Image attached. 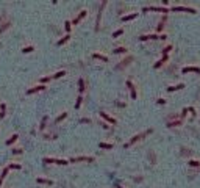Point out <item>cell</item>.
<instances>
[{
  "label": "cell",
  "mask_w": 200,
  "mask_h": 188,
  "mask_svg": "<svg viewBox=\"0 0 200 188\" xmlns=\"http://www.w3.org/2000/svg\"><path fill=\"white\" fill-rule=\"evenodd\" d=\"M150 130H147V132H144V133H139V135H134V136L130 140V141H128V143H125V148H128V146H131V144H134V143H136V141H139L141 138H144L145 136V135L147 133H149Z\"/></svg>",
  "instance_id": "cell-1"
},
{
  "label": "cell",
  "mask_w": 200,
  "mask_h": 188,
  "mask_svg": "<svg viewBox=\"0 0 200 188\" xmlns=\"http://www.w3.org/2000/svg\"><path fill=\"white\" fill-rule=\"evenodd\" d=\"M44 163H56V164H67V160H61V158H49L45 157L44 158Z\"/></svg>",
  "instance_id": "cell-2"
},
{
  "label": "cell",
  "mask_w": 200,
  "mask_h": 188,
  "mask_svg": "<svg viewBox=\"0 0 200 188\" xmlns=\"http://www.w3.org/2000/svg\"><path fill=\"white\" fill-rule=\"evenodd\" d=\"M183 74H188V72H196V74H200V68H196V66H186L181 69Z\"/></svg>",
  "instance_id": "cell-3"
},
{
  "label": "cell",
  "mask_w": 200,
  "mask_h": 188,
  "mask_svg": "<svg viewBox=\"0 0 200 188\" xmlns=\"http://www.w3.org/2000/svg\"><path fill=\"white\" fill-rule=\"evenodd\" d=\"M144 11H158V13H169L167 8H163V6H149V8H144Z\"/></svg>",
  "instance_id": "cell-4"
},
{
  "label": "cell",
  "mask_w": 200,
  "mask_h": 188,
  "mask_svg": "<svg viewBox=\"0 0 200 188\" xmlns=\"http://www.w3.org/2000/svg\"><path fill=\"white\" fill-rule=\"evenodd\" d=\"M92 160H94L92 157H74V158H70L72 163H77V162H92Z\"/></svg>",
  "instance_id": "cell-5"
},
{
  "label": "cell",
  "mask_w": 200,
  "mask_h": 188,
  "mask_svg": "<svg viewBox=\"0 0 200 188\" xmlns=\"http://www.w3.org/2000/svg\"><path fill=\"white\" fill-rule=\"evenodd\" d=\"M172 11H188V13H196L194 8H188V6H172Z\"/></svg>",
  "instance_id": "cell-6"
},
{
  "label": "cell",
  "mask_w": 200,
  "mask_h": 188,
  "mask_svg": "<svg viewBox=\"0 0 200 188\" xmlns=\"http://www.w3.org/2000/svg\"><path fill=\"white\" fill-rule=\"evenodd\" d=\"M100 118H103V119H105V121H108L109 124H116V119H114V118L108 116L106 113H105V111H100Z\"/></svg>",
  "instance_id": "cell-7"
},
{
  "label": "cell",
  "mask_w": 200,
  "mask_h": 188,
  "mask_svg": "<svg viewBox=\"0 0 200 188\" xmlns=\"http://www.w3.org/2000/svg\"><path fill=\"white\" fill-rule=\"evenodd\" d=\"M42 90H45V86H44V85H38V86H33V88H30V90L27 91V94H33V92L42 91Z\"/></svg>",
  "instance_id": "cell-8"
},
{
  "label": "cell",
  "mask_w": 200,
  "mask_h": 188,
  "mask_svg": "<svg viewBox=\"0 0 200 188\" xmlns=\"http://www.w3.org/2000/svg\"><path fill=\"white\" fill-rule=\"evenodd\" d=\"M127 86L130 88V92H131V99H136L138 97V94H136V90H134V86H133V83L130 80H127Z\"/></svg>",
  "instance_id": "cell-9"
},
{
  "label": "cell",
  "mask_w": 200,
  "mask_h": 188,
  "mask_svg": "<svg viewBox=\"0 0 200 188\" xmlns=\"http://www.w3.org/2000/svg\"><path fill=\"white\" fill-rule=\"evenodd\" d=\"M158 38H160L158 34H142L139 39L141 41H147V39H158Z\"/></svg>",
  "instance_id": "cell-10"
},
{
  "label": "cell",
  "mask_w": 200,
  "mask_h": 188,
  "mask_svg": "<svg viewBox=\"0 0 200 188\" xmlns=\"http://www.w3.org/2000/svg\"><path fill=\"white\" fill-rule=\"evenodd\" d=\"M85 16H86V11H81V13H80V14H78L77 17H75V19H74L72 22H70V24H74V25H75V24H78V22H80L81 19H83Z\"/></svg>",
  "instance_id": "cell-11"
},
{
  "label": "cell",
  "mask_w": 200,
  "mask_h": 188,
  "mask_svg": "<svg viewBox=\"0 0 200 188\" xmlns=\"http://www.w3.org/2000/svg\"><path fill=\"white\" fill-rule=\"evenodd\" d=\"M36 182H38V184H44V185H53V182H52V180H49V179H42V177H38Z\"/></svg>",
  "instance_id": "cell-12"
},
{
  "label": "cell",
  "mask_w": 200,
  "mask_h": 188,
  "mask_svg": "<svg viewBox=\"0 0 200 188\" xmlns=\"http://www.w3.org/2000/svg\"><path fill=\"white\" fill-rule=\"evenodd\" d=\"M181 88H185L183 83H178V85H172V86H169L167 88V91H177V90H181Z\"/></svg>",
  "instance_id": "cell-13"
},
{
  "label": "cell",
  "mask_w": 200,
  "mask_h": 188,
  "mask_svg": "<svg viewBox=\"0 0 200 188\" xmlns=\"http://www.w3.org/2000/svg\"><path fill=\"white\" fill-rule=\"evenodd\" d=\"M134 17H138V13H133V14H128V16H123V17H122V20H123V22H127V20H133Z\"/></svg>",
  "instance_id": "cell-14"
},
{
  "label": "cell",
  "mask_w": 200,
  "mask_h": 188,
  "mask_svg": "<svg viewBox=\"0 0 200 188\" xmlns=\"http://www.w3.org/2000/svg\"><path fill=\"white\" fill-rule=\"evenodd\" d=\"M78 91H80V92L85 91V80H83V78L78 80Z\"/></svg>",
  "instance_id": "cell-15"
},
{
  "label": "cell",
  "mask_w": 200,
  "mask_h": 188,
  "mask_svg": "<svg viewBox=\"0 0 200 188\" xmlns=\"http://www.w3.org/2000/svg\"><path fill=\"white\" fill-rule=\"evenodd\" d=\"M92 56H94V58H97V60H102V61H108V56H105V55H100V54H94Z\"/></svg>",
  "instance_id": "cell-16"
},
{
  "label": "cell",
  "mask_w": 200,
  "mask_h": 188,
  "mask_svg": "<svg viewBox=\"0 0 200 188\" xmlns=\"http://www.w3.org/2000/svg\"><path fill=\"white\" fill-rule=\"evenodd\" d=\"M166 61H167V55H166V56H163L160 61H156V63H155V68H160L161 64H163V63H166Z\"/></svg>",
  "instance_id": "cell-17"
},
{
  "label": "cell",
  "mask_w": 200,
  "mask_h": 188,
  "mask_svg": "<svg viewBox=\"0 0 200 188\" xmlns=\"http://www.w3.org/2000/svg\"><path fill=\"white\" fill-rule=\"evenodd\" d=\"M17 138H19V135H17V133H14L13 136H11V138H9V140L6 141V144H13L14 141H17Z\"/></svg>",
  "instance_id": "cell-18"
},
{
  "label": "cell",
  "mask_w": 200,
  "mask_h": 188,
  "mask_svg": "<svg viewBox=\"0 0 200 188\" xmlns=\"http://www.w3.org/2000/svg\"><path fill=\"white\" fill-rule=\"evenodd\" d=\"M99 146L102 149H113V144H109V143H100Z\"/></svg>",
  "instance_id": "cell-19"
},
{
  "label": "cell",
  "mask_w": 200,
  "mask_h": 188,
  "mask_svg": "<svg viewBox=\"0 0 200 188\" xmlns=\"http://www.w3.org/2000/svg\"><path fill=\"white\" fill-rule=\"evenodd\" d=\"M63 75H66V72H64V70H60V72H56L55 75H52V78H61Z\"/></svg>",
  "instance_id": "cell-20"
},
{
  "label": "cell",
  "mask_w": 200,
  "mask_h": 188,
  "mask_svg": "<svg viewBox=\"0 0 200 188\" xmlns=\"http://www.w3.org/2000/svg\"><path fill=\"white\" fill-rule=\"evenodd\" d=\"M69 38H70L69 34H66V36H64L63 39H60V41H58V46H63L64 42H67V41H69Z\"/></svg>",
  "instance_id": "cell-21"
},
{
  "label": "cell",
  "mask_w": 200,
  "mask_h": 188,
  "mask_svg": "<svg viewBox=\"0 0 200 188\" xmlns=\"http://www.w3.org/2000/svg\"><path fill=\"white\" fill-rule=\"evenodd\" d=\"M20 168H22V166H20L19 163H11L9 166H8V169H20Z\"/></svg>",
  "instance_id": "cell-22"
},
{
  "label": "cell",
  "mask_w": 200,
  "mask_h": 188,
  "mask_svg": "<svg viewBox=\"0 0 200 188\" xmlns=\"http://www.w3.org/2000/svg\"><path fill=\"white\" fill-rule=\"evenodd\" d=\"M81 100H83V97H81V96H78V99H77V102H75V108H80L81 107Z\"/></svg>",
  "instance_id": "cell-23"
},
{
  "label": "cell",
  "mask_w": 200,
  "mask_h": 188,
  "mask_svg": "<svg viewBox=\"0 0 200 188\" xmlns=\"http://www.w3.org/2000/svg\"><path fill=\"white\" fill-rule=\"evenodd\" d=\"M189 166L197 168V166H200V162H197V160H191V162H189Z\"/></svg>",
  "instance_id": "cell-24"
},
{
  "label": "cell",
  "mask_w": 200,
  "mask_h": 188,
  "mask_svg": "<svg viewBox=\"0 0 200 188\" xmlns=\"http://www.w3.org/2000/svg\"><path fill=\"white\" fill-rule=\"evenodd\" d=\"M180 124H181V119H180V121H174V122H169L167 126H169V127H175V126H180Z\"/></svg>",
  "instance_id": "cell-25"
},
{
  "label": "cell",
  "mask_w": 200,
  "mask_h": 188,
  "mask_svg": "<svg viewBox=\"0 0 200 188\" xmlns=\"http://www.w3.org/2000/svg\"><path fill=\"white\" fill-rule=\"evenodd\" d=\"M22 52H23V54H28V52H33V47H31V46H28V47H23V49H22Z\"/></svg>",
  "instance_id": "cell-26"
},
{
  "label": "cell",
  "mask_w": 200,
  "mask_h": 188,
  "mask_svg": "<svg viewBox=\"0 0 200 188\" xmlns=\"http://www.w3.org/2000/svg\"><path fill=\"white\" fill-rule=\"evenodd\" d=\"M122 33H123V30L120 28V30H117V32H114V33H113V38H117V36H120Z\"/></svg>",
  "instance_id": "cell-27"
},
{
  "label": "cell",
  "mask_w": 200,
  "mask_h": 188,
  "mask_svg": "<svg viewBox=\"0 0 200 188\" xmlns=\"http://www.w3.org/2000/svg\"><path fill=\"white\" fill-rule=\"evenodd\" d=\"M66 116H67V113H63L61 116H58V118H56V122H61V121H63V119H64Z\"/></svg>",
  "instance_id": "cell-28"
},
{
  "label": "cell",
  "mask_w": 200,
  "mask_h": 188,
  "mask_svg": "<svg viewBox=\"0 0 200 188\" xmlns=\"http://www.w3.org/2000/svg\"><path fill=\"white\" fill-rule=\"evenodd\" d=\"M163 28H164V17H163V20L160 22V25H158V32H163Z\"/></svg>",
  "instance_id": "cell-29"
},
{
  "label": "cell",
  "mask_w": 200,
  "mask_h": 188,
  "mask_svg": "<svg viewBox=\"0 0 200 188\" xmlns=\"http://www.w3.org/2000/svg\"><path fill=\"white\" fill-rule=\"evenodd\" d=\"M169 50H172V46H167V47H166V49H164V50H163V54H164V56H166V55L169 54Z\"/></svg>",
  "instance_id": "cell-30"
},
{
  "label": "cell",
  "mask_w": 200,
  "mask_h": 188,
  "mask_svg": "<svg viewBox=\"0 0 200 188\" xmlns=\"http://www.w3.org/2000/svg\"><path fill=\"white\" fill-rule=\"evenodd\" d=\"M125 50H127V49H123V47H117V49H116L114 52H116V54H123Z\"/></svg>",
  "instance_id": "cell-31"
},
{
  "label": "cell",
  "mask_w": 200,
  "mask_h": 188,
  "mask_svg": "<svg viewBox=\"0 0 200 188\" xmlns=\"http://www.w3.org/2000/svg\"><path fill=\"white\" fill-rule=\"evenodd\" d=\"M70 25H72L70 22H66V24H64V28H66V32H67V33L70 32Z\"/></svg>",
  "instance_id": "cell-32"
},
{
  "label": "cell",
  "mask_w": 200,
  "mask_h": 188,
  "mask_svg": "<svg viewBox=\"0 0 200 188\" xmlns=\"http://www.w3.org/2000/svg\"><path fill=\"white\" fill-rule=\"evenodd\" d=\"M8 171H9V169H8V166H6V168L3 169V172H2V177H3V179H5V177L8 176Z\"/></svg>",
  "instance_id": "cell-33"
},
{
  "label": "cell",
  "mask_w": 200,
  "mask_h": 188,
  "mask_svg": "<svg viewBox=\"0 0 200 188\" xmlns=\"http://www.w3.org/2000/svg\"><path fill=\"white\" fill-rule=\"evenodd\" d=\"M45 121H47V116H45L44 119H42V122H41V126H39V127H41V130H42V128L45 127Z\"/></svg>",
  "instance_id": "cell-34"
},
{
  "label": "cell",
  "mask_w": 200,
  "mask_h": 188,
  "mask_svg": "<svg viewBox=\"0 0 200 188\" xmlns=\"http://www.w3.org/2000/svg\"><path fill=\"white\" fill-rule=\"evenodd\" d=\"M50 78H52V77H44V78H42V80H41V83H45V82H49V80H50Z\"/></svg>",
  "instance_id": "cell-35"
},
{
  "label": "cell",
  "mask_w": 200,
  "mask_h": 188,
  "mask_svg": "<svg viewBox=\"0 0 200 188\" xmlns=\"http://www.w3.org/2000/svg\"><path fill=\"white\" fill-rule=\"evenodd\" d=\"M22 149H13V154H20Z\"/></svg>",
  "instance_id": "cell-36"
},
{
  "label": "cell",
  "mask_w": 200,
  "mask_h": 188,
  "mask_svg": "<svg viewBox=\"0 0 200 188\" xmlns=\"http://www.w3.org/2000/svg\"><path fill=\"white\" fill-rule=\"evenodd\" d=\"M158 104H163L164 105V104H166V100H164V99H158Z\"/></svg>",
  "instance_id": "cell-37"
},
{
  "label": "cell",
  "mask_w": 200,
  "mask_h": 188,
  "mask_svg": "<svg viewBox=\"0 0 200 188\" xmlns=\"http://www.w3.org/2000/svg\"><path fill=\"white\" fill-rule=\"evenodd\" d=\"M3 180H5V179L2 177V176H0V186H2V184H3Z\"/></svg>",
  "instance_id": "cell-38"
},
{
  "label": "cell",
  "mask_w": 200,
  "mask_h": 188,
  "mask_svg": "<svg viewBox=\"0 0 200 188\" xmlns=\"http://www.w3.org/2000/svg\"><path fill=\"white\" fill-rule=\"evenodd\" d=\"M116 188H122V186H120V185H117V186H116Z\"/></svg>",
  "instance_id": "cell-39"
}]
</instances>
